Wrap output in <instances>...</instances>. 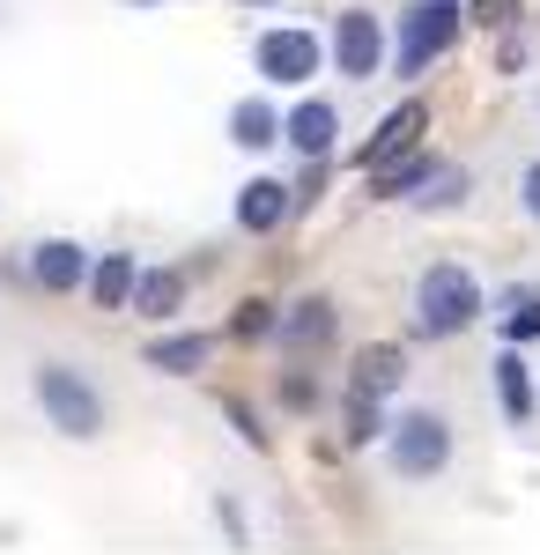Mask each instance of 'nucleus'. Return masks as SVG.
Returning a JSON list of instances; mask_svg holds the SVG:
<instances>
[{"label": "nucleus", "mask_w": 540, "mask_h": 555, "mask_svg": "<svg viewBox=\"0 0 540 555\" xmlns=\"http://www.w3.org/2000/svg\"><path fill=\"white\" fill-rule=\"evenodd\" d=\"M348 392H363V400H400V392H408V348L400 341H363L356 363H348Z\"/></svg>", "instance_id": "nucleus-12"}, {"label": "nucleus", "mask_w": 540, "mask_h": 555, "mask_svg": "<svg viewBox=\"0 0 540 555\" xmlns=\"http://www.w3.org/2000/svg\"><path fill=\"white\" fill-rule=\"evenodd\" d=\"M296 215V185H282V178H245L237 193H230V222L245 230V237H274L282 222Z\"/></svg>", "instance_id": "nucleus-9"}, {"label": "nucleus", "mask_w": 540, "mask_h": 555, "mask_svg": "<svg viewBox=\"0 0 540 555\" xmlns=\"http://www.w3.org/2000/svg\"><path fill=\"white\" fill-rule=\"evenodd\" d=\"M282 149H290L296 164H326L333 149H340V104L296 89V104L282 112Z\"/></svg>", "instance_id": "nucleus-7"}, {"label": "nucleus", "mask_w": 540, "mask_h": 555, "mask_svg": "<svg viewBox=\"0 0 540 555\" xmlns=\"http://www.w3.org/2000/svg\"><path fill=\"white\" fill-rule=\"evenodd\" d=\"M377 452H385V474H393V481H437V474H452L459 429L437 400H415V408H400V415L385 423V444H377Z\"/></svg>", "instance_id": "nucleus-3"}, {"label": "nucleus", "mask_w": 540, "mask_h": 555, "mask_svg": "<svg viewBox=\"0 0 540 555\" xmlns=\"http://www.w3.org/2000/svg\"><path fill=\"white\" fill-rule=\"evenodd\" d=\"M274 326H282V304L267 297H245L230 311V341H274Z\"/></svg>", "instance_id": "nucleus-21"}, {"label": "nucleus", "mask_w": 540, "mask_h": 555, "mask_svg": "<svg viewBox=\"0 0 540 555\" xmlns=\"http://www.w3.org/2000/svg\"><path fill=\"white\" fill-rule=\"evenodd\" d=\"M437 171H445V156L408 149V156H393V164H377V171H371V201H415Z\"/></svg>", "instance_id": "nucleus-18"}, {"label": "nucleus", "mask_w": 540, "mask_h": 555, "mask_svg": "<svg viewBox=\"0 0 540 555\" xmlns=\"http://www.w3.org/2000/svg\"><path fill=\"white\" fill-rule=\"evenodd\" d=\"M422 133H429V104L422 96H408V104H393L385 119H377V133L356 149V171L371 178L377 164H393V156H408V149H422Z\"/></svg>", "instance_id": "nucleus-10"}, {"label": "nucleus", "mask_w": 540, "mask_h": 555, "mask_svg": "<svg viewBox=\"0 0 540 555\" xmlns=\"http://www.w3.org/2000/svg\"><path fill=\"white\" fill-rule=\"evenodd\" d=\"M141 363L156 371V378H201L215 363V334H193V326H178V334H156V341L141 348Z\"/></svg>", "instance_id": "nucleus-14"}, {"label": "nucleus", "mask_w": 540, "mask_h": 555, "mask_svg": "<svg viewBox=\"0 0 540 555\" xmlns=\"http://www.w3.org/2000/svg\"><path fill=\"white\" fill-rule=\"evenodd\" d=\"M274 341L290 348V363L326 356V348L340 341V311H333V297H296L290 311H282V326H274Z\"/></svg>", "instance_id": "nucleus-8"}, {"label": "nucleus", "mask_w": 540, "mask_h": 555, "mask_svg": "<svg viewBox=\"0 0 540 555\" xmlns=\"http://www.w3.org/2000/svg\"><path fill=\"white\" fill-rule=\"evenodd\" d=\"M119 8H164V0H119Z\"/></svg>", "instance_id": "nucleus-30"}, {"label": "nucleus", "mask_w": 540, "mask_h": 555, "mask_svg": "<svg viewBox=\"0 0 540 555\" xmlns=\"http://www.w3.org/2000/svg\"><path fill=\"white\" fill-rule=\"evenodd\" d=\"M133 289H141V259L133 253H97L89 259V289L82 297L97 311H133Z\"/></svg>", "instance_id": "nucleus-16"}, {"label": "nucleus", "mask_w": 540, "mask_h": 555, "mask_svg": "<svg viewBox=\"0 0 540 555\" xmlns=\"http://www.w3.org/2000/svg\"><path fill=\"white\" fill-rule=\"evenodd\" d=\"M222 423L237 429L252 452H267V429H259V408H252V400H222Z\"/></svg>", "instance_id": "nucleus-26"}, {"label": "nucleus", "mask_w": 540, "mask_h": 555, "mask_svg": "<svg viewBox=\"0 0 540 555\" xmlns=\"http://www.w3.org/2000/svg\"><path fill=\"white\" fill-rule=\"evenodd\" d=\"M215 526H222V541H230V548H252V518H245L237 496H215Z\"/></svg>", "instance_id": "nucleus-25"}, {"label": "nucleus", "mask_w": 540, "mask_h": 555, "mask_svg": "<svg viewBox=\"0 0 540 555\" xmlns=\"http://www.w3.org/2000/svg\"><path fill=\"white\" fill-rule=\"evenodd\" d=\"M30 400H38L44 429H60L67 444H97V437L112 429V400H104V385L89 378L82 363H67V356L30 363Z\"/></svg>", "instance_id": "nucleus-2"}, {"label": "nucleus", "mask_w": 540, "mask_h": 555, "mask_svg": "<svg viewBox=\"0 0 540 555\" xmlns=\"http://www.w3.org/2000/svg\"><path fill=\"white\" fill-rule=\"evenodd\" d=\"M237 8H282V0H237Z\"/></svg>", "instance_id": "nucleus-29"}, {"label": "nucleus", "mask_w": 540, "mask_h": 555, "mask_svg": "<svg viewBox=\"0 0 540 555\" xmlns=\"http://www.w3.org/2000/svg\"><path fill=\"white\" fill-rule=\"evenodd\" d=\"M526 52H533L526 30H497V75H518V67H526Z\"/></svg>", "instance_id": "nucleus-27"}, {"label": "nucleus", "mask_w": 540, "mask_h": 555, "mask_svg": "<svg viewBox=\"0 0 540 555\" xmlns=\"http://www.w3.org/2000/svg\"><path fill=\"white\" fill-rule=\"evenodd\" d=\"M185 274L178 267H141V289H133V319H149V326H170L178 311H185Z\"/></svg>", "instance_id": "nucleus-19"}, {"label": "nucleus", "mask_w": 540, "mask_h": 555, "mask_svg": "<svg viewBox=\"0 0 540 555\" xmlns=\"http://www.w3.org/2000/svg\"><path fill=\"white\" fill-rule=\"evenodd\" d=\"M89 259L75 237H38L30 245V282H38L44 297H75V289H89Z\"/></svg>", "instance_id": "nucleus-11"}, {"label": "nucleus", "mask_w": 540, "mask_h": 555, "mask_svg": "<svg viewBox=\"0 0 540 555\" xmlns=\"http://www.w3.org/2000/svg\"><path fill=\"white\" fill-rule=\"evenodd\" d=\"M489 282L466 267V259H429L415 274V297H408V319H415L422 341H452V334H466V326H481L489 319Z\"/></svg>", "instance_id": "nucleus-1"}, {"label": "nucleus", "mask_w": 540, "mask_h": 555, "mask_svg": "<svg viewBox=\"0 0 540 555\" xmlns=\"http://www.w3.org/2000/svg\"><path fill=\"white\" fill-rule=\"evenodd\" d=\"M518 215L540 222V156H533V164H518Z\"/></svg>", "instance_id": "nucleus-28"}, {"label": "nucleus", "mask_w": 540, "mask_h": 555, "mask_svg": "<svg viewBox=\"0 0 540 555\" xmlns=\"http://www.w3.org/2000/svg\"><path fill=\"white\" fill-rule=\"evenodd\" d=\"M459 201H466V171H459V164H445V171H437V178H429V185L415 193V208H422V215H452Z\"/></svg>", "instance_id": "nucleus-22"}, {"label": "nucleus", "mask_w": 540, "mask_h": 555, "mask_svg": "<svg viewBox=\"0 0 540 555\" xmlns=\"http://www.w3.org/2000/svg\"><path fill=\"white\" fill-rule=\"evenodd\" d=\"M466 38V0H408L393 15V75L415 82L437 60H452V44Z\"/></svg>", "instance_id": "nucleus-4"}, {"label": "nucleus", "mask_w": 540, "mask_h": 555, "mask_svg": "<svg viewBox=\"0 0 540 555\" xmlns=\"http://www.w3.org/2000/svg\"><path fill=\"white\" fill-rule=\"evenodd\" d=\"M274 400H282L290 415H311V408H319V378H311L304 363H290V371L274 378Z\"/></svg>", "instance_id": "nucleus-23"}, {"label": "nucleus", "mask_w": 540, "mask_h": 555, "mask_svg": "<svg viewBox=\"0 0 540 555\" xmlns=\"http://www.w3.org/2000/svg\"><path fill=\"white\" fill-rule=\"evenodd\" d=\"M393 67V30H385V15L377 8H340L326 30V75H340V82H377Z\"/></svg>", "instance_id": "nucleus-5"}, {"label": "nucleus", "mask_w": 540, "mask_h": 555, "mask_svg": "<svg viewBox=\"0 0 540 555\" xmlns=\"http://www.w3.org/2000/svg\"><path fill=\"white\" fill-rule=\"evenodd\" d=\"M230 149H245V156H267V149H282V104L274 96H237L230 104Z\"/></svg>", "instance_id": "nucleus-15"}, {"label": "nucleus", "mask_w": 540, "mask_h": 555, "mask_svg": "<svg viewBox=\"0 0 540 555\" xmlns=\"http://www.w3.org/2000/svg\"><path fill=\"white\" fill-rule=\"evenodd\" d=\"M518 8L526 0H466V23L474 30H518Z\"/></svg>", "instance_id": "nucleus-24"}, {"label": "nucleus", "mask_w": 540, "mask_h": 555, "mask_svg": "<svg viewBox=\"0 0 540 555\" xmlns=\"http://www.w3.org/2000/svg\"><path fill=\"white\" fill-rule=\"evenodd\" d=\"M385 400H363V392H348V408H340V444L348 452H377L385 444Z\"/></svg>", "instance_id": "nucleus-20"}, {"label": "nucleus", "mask_w": 540, "mask_h": 555, "mask_svg": "<svg viewBox=\"0 0 540 555\" xmlns=\"http://www.w3.org/2000/svg\"><path fill=\"white\" fill-rule=\"evenodd\" d=\"M252 75L267 89H311L326 75V38L319 30H304V23H274V30H259L252 38Z\"/></svg>", "instance_id": "nucleus-6"}, {"label": "nucleus", "mask_w": 540, "mask_h": 555, "mask_svg": "<svg viewBox=\"0 0 540 555\" xmlns=\"http://www.w3.org/2000/svg\"><path fill=\"white\" fill-rule=\"evenodd\" d=\"M497 400H503V423L511 429H533L540 423V378H533V363H526V348H511L503 341V356H497Z\"/></svg>", "instance_id": "nucleus-13"}, {"label": "nucleus", "mask_w": 540, "mask_h": 555, "mask_svg": "<svg viewBox=\"0 0 540 555\" xmlns=\"http://www.w3.org/2000/svg\"><path fill=\"white\" fill-rule=\"evenodd\" d=\"M489 326H497L511 348L540 341V282H511V289H497V297H489Z\"/></svg>", "instance_id": "nucleus-17"}]
</instances>
